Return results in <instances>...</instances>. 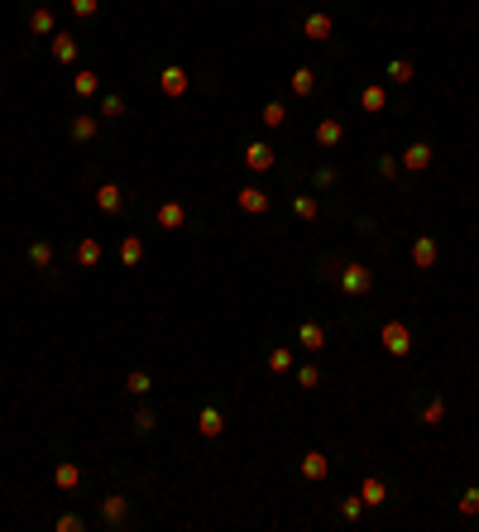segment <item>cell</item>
I'll use <instances>...</instances> for the list:
<instances>
[{
    "label": "cell",
    "mask_w": 479,
    "mask_h": 532,
    "mask_svg": "<svg viewBox=\"0 0 479 532\" xmlns=\"http://www.w3.org/2000/svg\"><path fill=\"white\" fill-rule=\"evenodd\" d=\"M398 163H402V168H412V173H426V168H431V144H422V139H417V144H407Z\"/></svg>",
    "instance_id": "277c9868"
},
{
    "label": "cell",
    "mask_w": 479,
    "mask_h": 532,
    "mask_svg": "<svg viewBox=\"0 0 479 532\" xmlns=\"http://www.w3.org/2000/svg\"><path fill=\"white\" fill-rule=\"evenodd\" d=\"M53 10H48V5H39V10H34V15H29V29H34V34H53Z\"/></svg>",
    "instance_id": "cb8c5ba5"
},
{
    "label": "cell",
    "mask_w": 479,
    "mask_h": 532,
    "mask_svg": "<svg viewBox=\"0 0 479 532\" xmlns=\"http://www.w3.org/2000/svg\"><path fill=\"white\" fill-rule=\"evenodd\" d=\"M29 264H34V268H53V245L34 240V245H29Z\"/></svg>",
    "instance_id": "603a6c76"
},
{
    "label": "cell",
    "mask_w": 479,
    "mask_h": 532,
    "mask_svg": "<svg viewBox=\"0 0 479 532\" xmlns=\"http://www.w3.org/2000/svg\"><path fill=\"white\" fill-rule=\"evenodd\" d=\"M159 86H163V96H183V91H187V72L178 67V63H168L163 77H159Z\"/></svg>",
    "instance_id": "ba28073f"
},
{
    "label": "cell",
    "mask_w": 479,
    "mask_h": 532,
    "mask_svg": "<svg viewBox=\"0 0 479 532\" xmlns=\"http://www.w3.org/2000/svg\"><path fill=\"white\" fill-rule=\"evenodd\" d=\"M77 264L81 268H96V264H101V245H96V240H81V245H77Z\"/></svg>",
    "instance_id": "d4e9b609"
},
{
    "label": "cell",
    "mask_w": 479,
    "mask_h": 532,
    "mask_svg": "<svg viewBox=\"0 0 479 532\" xmlns=\"http://www.w3.org/2000/svg\"><path fill=\"white\" fill-rule=\"evenodd\" d=\"M154 422H159V417H154V408H139V413L130 417V427L139 432V436H144V432H154Z\"/></svg>",
    "instance_id": "d6a6232c"
},
{
    "label": "cell",
    "mask_w": 479,
    "mask_h": 532,
    "mask_svg": "<svg viewBox=\"0 0 479 532\" xmlns=\"http://www.w3.org/2000/svg\"><path fill=\"white\" fill-rule=\"evenodd\" d=\"M197 432H202V436H221V432H225L221 408H202V413H197Z\"/></svg>",
    "instance_id": "5bb4252c"
},
{
    "label": "cell",
    "mask_w": 479,
    "mask_h": 532,
    "mask_svg": "<svg viewBox=\"0 0 479 532\" xmlns=\"http://www.w3.org/2000/svg\"><path fill=\"white\" fill-rule=\"evenodd\" d=\"M139 259H144V240H139V235H125V240H120V264L134 268Z\"/></svg>",
    "instance_id": "e0dca14e"
},
{
    "label": "cell",
    "mask_w": 479,
    "mask_h": 532,
    "mask_svg": "<svg viewBox=\"0 0 479 532\" xmlns=\"http://www.w3.org/2000/svg\"><path fill=\"white\" fill-rule=\"evenodd\" d=\"M293 91L297 96H312V91H317V72H312V67H297L293 72Z\"/></svg>",
    "instance_id": "484cf974"
},
{
    "label": "cell",
    "mask_w": 479,
    "mask_h": 532,
    "mask_svg": "<svg viewBox=\"0 0 479 532\" xmlns=\"http://www.w3.org/2000/svg\"><path fill=\"white\" fill-rule=\"evenodd\" d=\"M341 288H346V293H369L374 273L365 264H346V268H341Z\"/></svg>",
    "instance_id": "6da1fadb"
},
{
    "label": "cell",
    "mask_w": 479,
    "mask_h": 532,
    "mask_svg": "<svg viewBox=\"0 0 479 532\" xmlns=\"http://www.w3.org/2000/svg\"><path fill=\"white\" fill-rule=\"evenodd\" d=\"M159 226H163V231H183V226H187V207H183V202H163V207H159Z\"/></svg>",
    "instance_id": "7c38bea8"
},
{
    "label": "cell",
    "mask_w": 479,
    "mask_h": 532,
    "mask_svg": "<svg viewBox=\"0 0 479 532\" xmlns=\"http://www.w3.org/2000/svg\"><path fill=\"white\" fill-rule=\"evenodd\" d=\"M341 139H346V125H341L336 115H326V120L317 125V144H321V149H336Z\"/></svg>",
    "instance_id": "8992f818"
},
{
    "label": "cell",
    "mask_w": 479,
    "mask_h": 532,
    "mask_svg": "<svg viewBox=\"0 0 479 532\" xmlns=\"http://www.w3.org/2000/svg\"><path fill=\"white\" fill-rule=\"evenodd\" d=\"M398 168H402V163L393 159V154H383V159H379V173H383V178H398Z\"/></svg>",
    "instance_id": "f35d334b"
},
{
    "label": "cell",
    "mask_w": 479,
    "mask_h": 532,
    "mask_svg": "<svg viewBox=\"0 0 479 532\" xmlns=\"http://www.w3.org/2000/svg\"><path fill=\"white\" fill-rule=\"evenodd\" d=\"M341 513H346V518H360V513H365V499H346Z\"/></svg>",
    "instance_id": "ab89813d"
},
{
    "label": "cell",
    "mask_w": 479,
    "mask_h": 532,
    "mask_svg": "<svg viewBox=\"0 0 479 532\" xmlns=\"http://www.w3.org/2000/svg\"><path fill=\"white\" fill-rule=\"evenodd\" d=\"M149 389H154V379H149L144 370H130V374H125V394H134V398H144Z\"/></svg>",
    "instance_id": "7402d4cb"
},
{
    "label": "cell",
    "mask_w": 479,
    "mask_h": 532,
    "mask_svg": "<svg viewBox=\"0 0 479 532\" xmlns=\"http://www.w3.org/2000/svg\"><path fill=\"white\" fill-rule=\"evenodd\" d=\"M72 91H77V96H96V91H101V77H96L91 67H81L77 77H72Z\"/></svg>",
    "instance_id": "44dd1931"
},
{
    "label": "cell",
    "mask_w": 479,
    "mask_h": 532,
    "mask_svg": "<svg viewBox=\"0 0 479 532\" xmlns=\"http://www.w3.org/2000/svg\"><path fill=\"white\" fill-rule=\"evenodd\" d=\"M77 39H72V34H53V58L58 63H72V58H77Z\"/></svg>",
    "instance_id": "ffe728a7"
},
{
    "label": "cell",
    "mask_w": 479,
    "mask_h": 532,
    "mask_svg": "<svg viewBox=\"0 0 479 532\" xmlns=\"http://www.w3.org/2000/svg\"><path fill=\"white\" fill-rule=\"evenodd\" d=\"M326 470H331V460H326L321 451H307V455H302V475H307V479H326Z\"/></svg>",
    "instance_id": "ac0fdd59"
},
{
    "label": "cell",
    "mask_w": 479,
    "mask_h": 532,
    "mask_svg": "<svg viewBox=\"0 0 479 532\" xmlns=\"http://www.w3.org/2000/svg\"><path fill=\"white\" fill-rule=\"evenodd\" d=\"M81 528H86L81 513H63V518H58V532H81Z\"/></svg>",
    "instance_id": "e575fe53"
},
{
    "label": "cell",
    "mask_w": 479,
    "mask_h": 532,
    "mask_svg": "<svg viewBox=\"0 0 479 532\" xmlns=\"http://www.w3.org/2000/svg\"><path fill=\"white\" fill-rule=\"evenodd\" d=\"M317 187H336V168H317Z\"/></svg>",
    "instance_id": "60d3db41"
},
{
    "label": "cell",
    "mask_w": 479,
    "mask_h": 532,
    "mask_svg": "<svg viewBox=\"0 0 479 532\" xmlns=\"http://www.w3.org/2000/svg\"><path fill=\"white\" fill-rule=\"evenodd\" d=\"M120 110H125V96H115V91H110L106 101H101V115H120Z\"/></svg>",
    "instance_id": "74e56055"
},
{
    "label": "cell",
    "mask_w": 479,
    "mask_h": 532,
    "mask_svg": "<svg viewBox=\"0 0 479 532\" xmlns=\"http://www.w3.org/2000/svg\"><path fill=\"white\" fill-rule=\"evenodd\" d=\"M101 10V0H72V15H81V20H91Z\"/></svg>",
    "instance_id": "8d00e7d4"
},
{
    "label": "cell",
    "mask_w": 479,
    "mask_h": 532,
    "mask_svg": "<svg viewBox=\"0 0 479 532\" xmlns=\"http://www.w3.org/2000/svg\"><path fill=\"white\" fill-rule=\"evenodd\" d=\"M53 484L63 489V494H72V489L81 484V465H77V460H63V465L53 470Z\"/></svg>",
    "instance_id": "8fae6325"
},
{
    "label": "cell",
    "mask_w": 479,
    "mask_h": 532,
    "mask_svg": "<svg viewBox=\"0 0 479 532\" xmlns=\"http://www.w3.org/2000/svg\"><path fill=\"white\" fill-rule=\"evenodd\" d=\"M297 341H302L307 350H321L326 346V331H321L317 321H302V326H297Z\"/></svg>",
    "instance_id": "d6986e66"
},
{
    "label": "cell",
    "mask_w": 479,
    "mask_h": 532,
    "mask_svg": "<svg viewBox=\"0 0 479 532\" xmlns=\"http://www.w3.org/2000/svg\"><path fill=\"white\" fill-rule=\"evenodd\" d=\"M388 82L407 86V82H412V63H407V58H393V63H388Z\"/></svg>",
    "instance_id": "f546056e"
},
{
    "label": "cell",
    "mask_w": 479,
    "mask_h": 532,
    "mask_svg": "<svg viewBox=\"0 0 479 532\" xmlns=\"http://www.w3.org/2000/svg\"><path fill=\"white\" fill-rule=\"evenodd\" d=\"M297 384H302V389H317V384H321L317 365H302V370H297Z\"/></svg>",
    "instance_id": "d590c367"
},
{
    "label": "cell",
    "mask_w": 479,
    "mask_h": 532,
    "mask_svg": "<svg viewBox=\"0 0 479 532\" xmlns=\"http://www.w3.org/2000/svg\"><path fill=\"white\" fill-rule=\"evenodd\" d=\"M360 499H365V508H379V504H388V484L379 475H369L365 484H360Z\"/></svg>",
    "instance_id": "9c48e42d"
},
{
    "label": "cell",
    "mask_w": 479,
    "mask_h": 532,
    "mask_svg": "<svg viewBox=\"0 0 479 532\" xmlns=\"http://www.w3.org/2000/svg\"><path fill=\"white\" fill-rule=\"evenodd\" d=\"M96 207H101V212H110V216L125 212V192H120L115 183H101V187H96Z\"/></svg>",
    "instance_id": "52a82bcc"
},
{
    "label": "cell",
    "mask_w": 479,
    "mask_h": 532,
    "mask_svg": "<svg viewBox=\"0 0 479 532\" xmlns=\"http://www.w3.org/2000/svg\"><path fill=\"white\" fill-rule=\"evenodd\" d=\"M96 125H101L96 115H77V120H72V139H91V134H96Z\"/></svg>",
    "instance_id": "4dcf8cb0"
},
{
    "label": "cell",
    "mask_w": 479,
    "mask_h": 532,
    "mask_svg": "<svg viewBox=\"0 0 479 532\" xmlns=\"http://www.w3.org/2000/svg\"><path fill=\"white\" fill-rule=\"evenodd\" d=\"M273 149H268L264 139H254V144H244V168H254V173H268V168H273Z\"/></svg>",
    "instance_id": "7a4b0ae2"
},
{
    "label": "cell",
    "mask_w": 479,
    "mask_h": 532,
    "mask_svg": "<svg viewBox=\"0 0 479 532\" xmlns=\"http://www.w3.org/2000/svg\"><path fill=\"white\" fill-rule=\"evenodd\" d=\"M422 422L426 427H441V422H446V398H431V403H426V408H422Z\"/></svg>",
    "instance_id": "f1b7e54d"
},
{
    "label": "cell",
    "mask_w": 479,
    "mask_h": 532,
    "mask_svg": "<svg viewBox=\"0 0 479 532\" xmlns=\"http://www.w3.org/2000/svg\"><path fill=\"white\" fill-rule=\"evenodd\" d=\"M240 212H249V216H264L268 212V192L264 187H240Z\"/></svg>",
    "instance_id": "5b68a950"
},
{
    "label": "cell",
    "mask_w": 479,
    "mask_h": 532,
    "mask_svg": "<svg viewBox=\"0 0 479 532\" xmlns=\"http://www.w3.org/2000/svg\"><path fill=\"white\" fill-rule=\"evenodd\" d=\"M259 120H264L268 130H278V125H283V120H288V110H283V101H268V106L259 110Z\"/></svg>",
    "instance_id": "83f0119b"
},
{
    "label": "cell",
    "mask_w": 479,
    "mask_h": 532,
    "mask_svg": "<svg viewBox=\"0 0 479 532\" xmlns=\"http://www.w3.org/2000/svg\"><path fill=\"white\" fill-rule=\"evenodd\" d=\"M302 29H307V39H317V44H321V39H331V29H336V25H331V15H321V10H317V15L302 20Z\"/></svg>",
    "instance_id": "9a60e30c"
},
{
    "label": "cell",
    "mask_w": 479,
    "mask_h": 532,
    "mask_svg": "<svg viewBox=\"0 0 479 532\" xmlns=\"http://www.w3.org/2000/svg\"><path fill=\"white\" fill-rule=\"evenodd\" d=\"M455 508H460L465 518H475V513H479V489H465V494H460V504H455Z\"/></svg>",
    "instance_id": "836d02e7"
},
{
    "label": "cell",
    "mask_w": 479,
    "mask_h": 532,
    "mask_svg": "<svg viewBox=\"0 0 479 532\" xmlns=\"http://www.w3.org/2000/svg\"><path fill=\"white\" fill-rule=\"evenodd\" d=\"M268 370H273V374H288V370H293V350H288V346L268 350Z\"/></svg>",
    "instance_id": "4316f807"
},
{
    "label": "cell",
    "mask_w": 479,
    "mask_h": 532,
    "mask_svg": "<svg viewBox=\"0 0 479 532\" xmlns=\"http://www.w3.org/2000/svg\"><path fill=\"white\" fill-rule=\"evenodd\" d=\"M293 212L302 216V221H317V197H307V192H297V202H293Z\"/></svg>",
    "instance_id": "1f68e13d"
},
{
    "label": "cell",
    "mask_w": 479,
    "mask_h": 532,
    "mask_svg": "<svg viewBox=\"0 0 479 532\" xmlns=\"http://www.w3.org/2000/svg\"><path fill=\"white\" fill-rule=\"evenodd\" d=\"M436 254H441V249H436V240H431V235H417V245H412V268H431V264H436Z\"/></svg>",
    "instance_id": "4fadbf2b"
},
{
    "label": "cell",
    "mask_w": 479,
    "mask_h": 532,
    "mask_svg": "<svg viewBox=\"0 0 479 532\" xmlns=\"http://www.w3.org/2000/svg\"><path fill=\"white\" fill-rule=\"evenodd\" d=\"M125 513H130L125 494H106V499H101V518H106L110 528H120V523H125Z\"/></svg>",
    "instance_id": "30bf717a"
},
{
    "label": "cell",
    "mask_w": 479,
    "mask_h": 532,
    "mask_svg": "<svg viewBox=\"0 0 479 532\" xmlns=\"http://www.w3.org/2000/svg\"><path fill=\"white\" fill-rule=\"evenodd\" d=\"M383 106H388V91H383V86H365V96H360V110H365V115H379Z\"/></svg>",
    "instance_id": "2e32d148"
},
{
    "label": "cell",
    "mask_w": 479,
    "mask_h": 532,
    "mask_svg": "<svg viewBox=\"0 0 479 532\" xmlns=\"http://www.w3.org/2000/svg\"><path fill=\"white\" fill-rule=\"evenodd\" d=\"M383 350H388V355H407V350H412V336H407L402 321H388V326H383Z\"/></svg>",
    "instance_id": "3957f363"
}]
</instances>
